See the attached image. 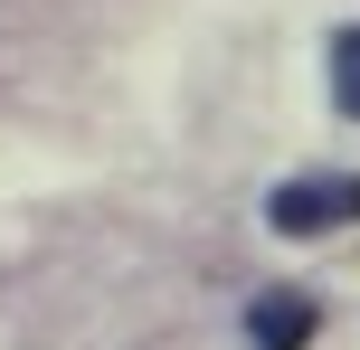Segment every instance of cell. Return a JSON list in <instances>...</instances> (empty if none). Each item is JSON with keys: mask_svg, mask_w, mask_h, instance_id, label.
<instances>
[{"mask_svg": "<svg viewBox=\"0 0 360 350\" xmlns=\"http://www.w3.org/2000/svg\"><path fill=\"white\" fill-rule=\"evenodd\" d=\"M313 322H323L313 294H256V303H247V341H256V350H304Z\"/></svg>", "mask_w": 360, "mask_h": 350, "instance_id": "2", "label": "cell"}, {"mask_svg": "<svg viewBox=\"0 0 360 350\" xmlns=\"http://www.w3.org/2000/svg\"><path fill=\"white\" fill-rule=\"evenodd\" d=\"M332 105H342V114H360V29H342V38H332Z\"/></svg>", "mask_w": 360, "mask_h": 350, "instance_id": "3", "label": "cell"}, {"mask_svg": "<svg viewBox=\"0 0 360 350\" xmlns=\"http://www.w3.org/2000/svg\"><path fill=\"white\" fill-rule=\"evenodd\" d=\"M275 237H332V227H360V170H304L266 199Z\"/></svg>", "mask_w": 360, "mask_h": 350, "instance_id": "1", "label": "cell"}]
</instances>
